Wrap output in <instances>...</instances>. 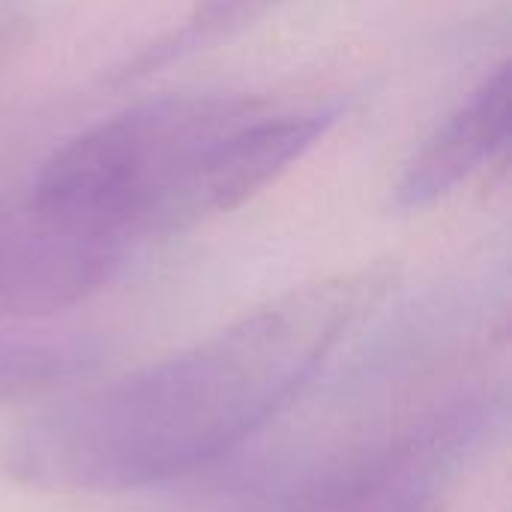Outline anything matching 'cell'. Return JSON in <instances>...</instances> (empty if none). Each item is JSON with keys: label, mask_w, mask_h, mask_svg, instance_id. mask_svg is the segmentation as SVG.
Listing matches in <instances>:
<instances>
[{"label": "cell", "mask_w": 512, "mask_h": 512, "mask_svg": "<svg viewBox=\"0 0 512 512\" xmlns=\"http://www.w3.org/2000/svg\"><path fill=\"white\" fill-rule=\"evenodd\" d=\"M390 285V264L300 285L195 348L33 417L6 444V471L42 492L114 495L204 468L282 414Z\"/></svg>", "instance_id": "6da1fadb"}, {"label": "cell", "mask_w": 512, "mask_h": 512, "mask_svg": "<svg viewBox=\"0 0 512 512\" xmlns=\"http://www.w3.org/2000/svg\"><path fill=\"white\" fill-rule=\"evenodd\" d=\"M246 96L135 105L66 141L42 165L30 207L111 243L201 219L198 192L219 141L261 114Z\"/></svg>", "instance_id": "7a4b0ae2"}, {"label": "cell", "mask_w": 512, "mask_h": 512, "mask_svg": "<svg viewBox=\"0 0 512 512\" xmlns=\"http://www.w3.org/2000/svg\"><path fill=\"white\" fill-rule=\"evenodd\" d=\"M120 243L72 231L30 204L0 207V321L66 312L93 297L117 270Z\"/></svg>", "instance_id": "3957f363"}, {"label": "cell", "mask_w": 512, "mask_h": 512, "mask_svg": "<svg viewBox=\"0 0 512 512\" xmlns=\"http://www.w3.org/2000/svg\"><path fill=\"white\" fill-rule=\"evenodd\" d=\"M510 117L512 72L510 63H501L408 159L393 189L396 207L423 210L459 189L504 150Z\"/></svg>", "instance_id": "277c9868"}, {"label": "cell", "mask_w": 512, "mask_h": 512, "mask_svg": "<svg viewBox=\"0 0 512 512\" xmlns=\"http://www.w3.org/2000/svg\"><path fill=\"white\" fill-rule=\"evenodd\" d=\"M336 123V111L267 117L264 111L231 129L213 150L198 192L201 216L231 213L273 186Z\"/></svg>", "instance_id": "5b68a950"}, {"label": "cell", "mask_w": 512, "mask_h": 512, "mask_svg": "<svg viewBox=\"0 0 512 512\" xmlns=\"http://www.w3.org/2000/svg\"><path fill=\"white\" fill-rule=\"evenodd\" d=\"M282 3L288 0H195L180 42L201 45V42H213L219 36L237 33Z\"/></svg>", "instance_id": "8992f818"}, {"label": "cell", "mask_w": 512, "mask_h": 512, "mask_svg": "<svg viewBox=\"0 0 512 512\" xmlns=\"http://www.w3.org/2000/svg\"><path fill=\"white\" fill-rule=\"evenodd\" d=\"M312 512H429V507L426 498L411 486V480H399L315 504Z\"/></svg>", "instance_id": "52a82bcc"}]
</instances>
